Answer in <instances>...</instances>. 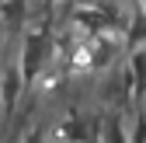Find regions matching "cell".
<instances>
[{
  "label": "cell",
  "instance_id": "3957f363",
  "mask_svg": "<svg viewBox=\"0 0 146 143\" xmlns=\"http://www.w3.org/2000/svg\"><path fill=\"white\" fill-rule=\"evenodd\" d=\"M73 25L84 28V31H90V39L108 35V31H115V28H118L115 17H108V14H101V11H94V7H84V4L73 11Z\"/></svg>",
  "mask_w": 146,
  "mask_h": 143
},
{
  "label": "cell",
  "instance_id": "6da1fadb",
  "mask_svg": "<svg viewBox=\"0 0 146 143\" xmlns=\"http://www.w3.org/2000/svg\"><path fill=\"white\" fill-rule=\"evenodd\" d=\"M49 56H52V35H49V28L28 31L25 35V45H21V77H25V84H31L45 70Z\"/></svg>",
  "mask_w": 146,
  "mask_h": 143
},
{
  "label": "cell",
  "instance_id": "8992f818",
  "mask_svg": "<svg viewBox=\"0 0 146 143\" xmlns=\"http://www.w3.org/2000/svg\"><path fill=\"white\" fill-rule=\"evenodd\" d=\"M101 143H129V133L122 126V108H111L108 115H101V133H98Z\"/></svg>",
  "mask_w": 146,
  "mask_h": 143
},
{
  "label": "cell",
  "instance_id": "ba28073f",
  "mask_svg": "<svg viewBox=\"0 0 146 143\" xmlns=\"http://www.w3.org/2000/svg\"><path fill=\"white\" fill-rule=\"evenodd\" d=\"M0 11H4V25L11 28V31H17L25 25V0H0Z\"/></svg>",
  "mask_w": 146,
  "mask_h": 143
},
{
  "label": "cell",
  "instance_id": "277c9868",
  "mask_svg": "<svg viewBox=\"0 0 146 143\" xmlns=\"http://www.w3.org/2000/svg\"><path fill=\"white\" fill-rule=\"evenodd\" d=\"M125 74H129V84H132V105L139 108L143 98H146V49H136L129 56Z\"/></svg>",
  "mask_w": 146,
  "mask_h": 143
},
{
  "label": "cell",
  "instance_id": "9c48e42d",
  "mask_svg": "<svg viewBox=\"0 0 146 143\" xmlns=\"http://www.w3.org/2000/svg\"><path fill=\"white\" fill-rule=\"evenodd\" d=\"M129 143H146V112H143V108L136 112V126H132Z\"/></svg>",
  "mask_w": 146,
  "mask_h": 143
},
{
  "label": "cell",
  "instance_id": "30bf717a",
  "mask_svg": "<svg viewBox=\"0 0 146 143\" xmlns=\"http://www.w3.org/2000/svg\"><path fill=\"white\" fill-rule=\"evenodd\" d=\"M21 143H42V129H28L21 136Z\"/></svg>",
  "mask_w": 146,
  "mask_h": 143
},
{
  "label": "cell",
  "instance_id": "5b68a950",
  "mask_svg": "<svg viewBox=\"0 0 146 143\" xmlns=\"http://www.w3.org/2000/svg\"><path fill=\"white\" fill-rule=\"evenodd\" d=\"M63 143H90V119L84 112H73L63 126H59Z\"/></svg>",
  "mask_w": 146,
  "mask_h": 143
},
{
  "label": "cell",
  "instance_id": "52a82bcc",
  "mask_svg": "<svg viewBox=\"0 0 146 143\" xmlns=\"http://www.w3.org/2000/svg\"><path fill=\"white\" fill-rule=\"evenodd\" d=\"M143 39H146V11H143V7H136V11H132V25H129V39H125L129 52L143 49Z\"/></svg>",
  "mask_w": 146,
  "mask_h": 143
},
{
  "label": "cell",
  "instance_id": "8fae6325",
  "mask_svg": "<svg viewBox=\"0 0 146 143\" xmlns=\"http://www.w3.org/2000/svg\"><path fill=\"white\" fill-rule=\"evenodd\" d=\"M139 7H143V11H146V0H139Z\"/></svg>",
  "mask_w": 146,
  "mask_h": 143
},
{
  "label": "cell",
  "instance_id": "7a4b0ae2",
  "mask_svg": "<svg viewBox=\"0 0 146 143\" xmlns=\"http://www.w3.org/2000/svg\"><path fill=\"white\" fill-rule=\"evenodd\" d=\"M25 91V77H21V66L17 63H7L0 70V105H4V112L11 115L17 108V98Z\"/></svg>",
  "mask_w": 146,
  "mask_h": 143
}]
</instances>
